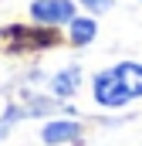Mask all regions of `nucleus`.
Listing matches in <instances>:
<instances>
[{
    "label": "nucleus",
    "mask_w": 142,
    "mask_h": 146,
    "mask_svg": "<svg viewBox=\"0 0 142 146\" xmlns=\"http://www.w3.org/2000/svg\"><path fill=\"white\" fill-rule=\"evenodd\" d=\"M71 136H78V126L74 122H54V126L44 129V139L47 143H61V139H71Z\"/></svg>",
    "instance_id": "nucleus-4"
},
{
    "label": "nucleus",
    "mask_w": 142,
    "mask_h": 146,
    "mask_svg": "<svg viewBox=\"0 0 142 146\" xmlns=\"http://www.w3.org/2000/svg\"><path fill=\"white\" fill-rule=\"evenodd\" d=\"M142 95V65L125 61L95 75V99L102 106H125Z\"/></svg>",
    "instance_id": "nucleus-1"
},
{
    "label": "nucleus",
    "mask_w": 142,
    "mask_h": 146,
    "mask_svg": "<svg viewBox=\"0 0 142 146\" xmlns=\"http://www.w3.org/2000/svg\"><path fill=\"white\" fill-rule=\"evenodd\" d=\"M81 3H85L91 14H102V10H108V7H112V0H81Z\"/></svg>",
    "instance_id": "nucleus-6"
},
{
    "label": "nucleus",
    "mask_w": 142,
    "mask_h": 146,
    "mask_svg": "<svg viewBox=\"0 0 142 146\" xmlns=\"http://www.w3.org/2000/svg\"><path fill=\"white\" fill-rule=\"evenodd\" d=\"M74 82H78V72L71 68V72H64L61 78H54V92H58V95H68L71 88H74Z\"/></svg>",
    "instance_id": "nucleus-5"
},
{
    "label": "nucleus",
    "mask_w": 142,
    "mask_h": 146,
    "mask_svg": "<svg viewBox=\"0 0 142 146\" xmlns=\"http://www.w3.org/2000/svg\"><path fill=\"white\" fill-rule=\"evenodd\" d=\"M95 37V21L91 17H74L71 21V41L74 44H88Z\"/></svg>",
    "instance_id": "nucleus-3"
},
{
    "label": "nucleus",
    "mask_w": 142,
    "mask_h": 146,
    "mask_svg": "<svg viewBox=\"0 0 142 146\" xmlns=\"http://www.w3.org/2000/svg\"><path fill=\"white\" fill-rule=\"evenodd\" d=\"M31 17L41 24H71L74 7H71V0H37V3H31Z\"/></svg>",
    "instance_id": "nucleus-2"
}]
</instances>
